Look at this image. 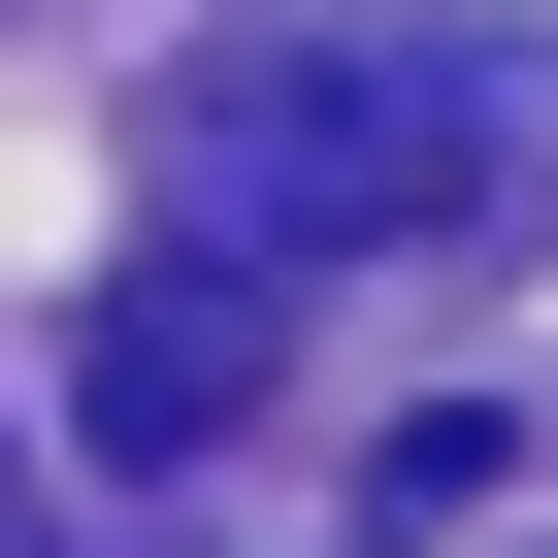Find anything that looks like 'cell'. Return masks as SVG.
<instances>
[{
    "label": "cell",
    "mask_w": 558,
    "mask_h": 558,
    "mask_svg": "<svg viewBox=\"0 0 558 558\" xmlns=\"http://www.w3.org/2000/svg\"><path fill=\"white\" fill-rule=\"evenodd\" d=\"M165 263H362V230H493L525 197V66L493 34H362V0H263L165 99Z\"/></svg>",
    "instance_id": "cell-1"
},
{
    "label": "cell",
    "mask_w": 558,
    "mask_h": 558,
    "mask_svg": "<svg viewBox=\"0 0 558 558\" xmlns=\"http://www.w3.org/2000/svg\"><path fill=\"white\" fill-rule=\"evenodd\" d=\"M230 395H263V263H132V296L66 329V427L165 493V460H230Z\"/></svg>",
    "instance_id": "cell-2"
}]
</instances>
